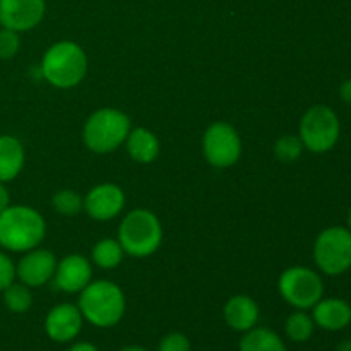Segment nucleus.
I'll return each mask as SVG.
<instances>
[{
    "label": "nucleus",
    "instance_id": "1",
    "mask_svg": "<svg viewBox=\"0 0 351 351\" xmlns=\"http://www.w3.org/2000/svg\"><path fill=\"white\" fill-rule=\"evenodd\" d=\"M47 223L29 206H12L0 213V247L9 252H27L43 242Z\"/></svg>",
    "mask_w": 351,
    "mask_h": 351
},
{
    "label": "nucleus",
    "instance_id": "2",
    "mask_svg": "<svg viewBox=\"0 0 351 351\" xmlns=\"http://www.w3.org/2000/svg\"><path fill=\"white\" fill-rule=\"evenodd\" d=\"M40 67L45 81L58 89H71L84 79L88 57L75 41H58L45 51Z\"/></svg>",
    "mask_w": 351,
    "mask_h": 351
},
{
    "label": "nucleus",
    "instance_id": "3",
    "mask_svg": "<svg viewBox=\"0 0 351 351\" xmlns=\"http://www.w3.org/2000/svg\"><path fill=\"white\" fill-rule=\"evenodd\" d=\"M84 321L96 328H112L125 314V297L113 281H91L81 291L77 304Z\"/></svg>",
    "mask_w": 351,
    "mask_h": 351
},
{
    "label": "nucleus",
    "instance_id": "4",
    "mask_svg": "<svg viewBox=\"0 0 351 351\" xmlns=\"http://www.w3.org/2000/svg\"><path fill=\"white\" fill-rule=\"evenodd\" d=\"M130 119L117 108H99L88 117L82 129V141L93 153L108 154L125 144Z\"/></svg>",
    "mask_w": 351,
    "mask_h": 351
},
{
    "label": "nucleus",
    "instance_id": "5",
    "mask_svg": "<svg viewBox=\"0 0 351 351\" xmlns=\"http://www.w3.org/2000/svg\"><path fill=\"white\" fill-rule=\"evenodd\" d=\"M123 252L143 259L156 252L163 242V228L154 213L147 209H134L122 219L119 239Z\"/></svg>",
    "mask_w": 351,
    "mask_h": 351
},
{
    "label": "nucleus",
    "instance_id": "6",
    "mask_svg": "<svg viewBox=\"0 0 351 351\" xmlns=\"http://www.w3.org/2000/svg\"><path fill=\"white\" fill-rule=\"evenodd\" d=\"M341 134V123L332 108L326 105H315L305 112L300 120L298 137L305 149L312 153H328L338 144Z\"/></svg>",
    "mask_w": 351,
    "mask_h": 351
},
{
    "label": "nucleus",
    "instance_id": "7",
    "mask_svg": "<svg viewBox=\"0 0 351 351\" xmlns=\"http://www.w3.org/2000/svg\"><path fill=\"white\" fill-rule=\"evenodd\" d=\"M315 266L328 276H339L351 267V232L345 226L322 230L314 243Z\"/></svg>",
    "mask_w": 351,
    "mask_h": 351
},
{
    "label": "nucleus",
    "instance_id": "8",
    "mask_svg": "<svg viewBox=\"0 0 351 351\" xmlns=\"http://www.w3.org/2000/svg\"><path fill=\"white\" fill-rule=\"evenodd\" d=\"M278 290L285 302L297 311L312 308L324 297V283L315 271L305 266L288 267L278 280Z\"/></svg>",
    "mask_w": 351,
    "mask_h": 351
},
{
    "label": "nucleus",
    "instance_id": "9",
    "mask_svg": "<svg viewBox=\"0 0 351 351\" xmlns=\"http://www.w3.org/2000/svg\"><path fill=\"white\" fill-rule=\"evenodd\" d=\"M202 153L215 168H230L242 156V139L233 125L215 122L202 136Z\"/></svg>",
    "mask_w": 351,
    "mask_h": 351
},
{
    "label": "nucleus",
    "instance_id": "10",
    "mask_svg": "<svg viewBox=\"0 0 351 351\" xmlns=\"http://www.w3.org/2000/svg\"><path fill=\"white\" fill-rule=\"evenodd\" d=\"M45 9V0H0V24L17 33L31 31L43 21Z\"/></svg>",
    "mask_w": 351,
    "mask_h": 351
},
{
    "label": "nucleus",
    "instance_id": "11",
    "mask_svg": "<svg viewBox=\"0 0 351 351\" xmlns=\"http://www.w3.org/2000/svg\"><path fill=\"white\" fill-rule=\"evenodd\" d=\"M57 269V259L53 252L47 249H33L24 252L19 263L16 264V278L29 288H38L47 285L53 278Z\"/></svg>",
    "mask_w": 351,
    "mask_h": 351
},
{
    "label": "nucleus",
    "instance_id": "12",
    "mask_svg": "<svg viewBox=\"0 0 351 351\" xmlns=\"http://www.w3.org/2000/svg\"><path fill=\"white\" fill-rule=\"evenodd\" d=\"M125 206V194L117 184L95 185L84 197V211L96 221L117 218Z\"/></svg>",
    "mask_w": 351,
    "mask_h": 351
},
{
    "label": "nucleus",
    "instance_id": "13",
    "mask_svg": "<svg viewBox=\"0 0 351 351\" xmlns=\"http://www.w3.org/2000/svg\"><path fill=\"white\" fill-rule=\"evenodd\" d=\"M82 322L84 317L77 305H55L45 317V332L53 341L67 343L77 338L82 329Z\"/></svg>",
    "mask_w": 351,
    "mask_h": 351
},
{
    "label": "nucleus",
    "instance_id": "14",
    "mask_svg": "<svg viewBox=\"0 0 351 351\" xmlns=\"http://www.w3.org/2000/svg\"><path fill=\"white\" fill-rule=\"evenodd\" d=\"M53 280L58 290L65 293H81L93 280L91 263L81 254H71L57 263Z\"/></svg>",
    "mask_w": 351,
    "mask_h": 351
},
{
    "label": "nucleus",
    "instance_id": "15",
    "mask_svg": "<svg viewBox=\"0 0 351 351\" xmlns=\"http://www.w3.org/2000/svg\"><path fill=\"white\" fill-rule=\"evenodd\" d=\"M312 319L315 326L326 331H341L351 322V305L343 298H324L322 297L314 305Z\"/></svg>",
    "mask_w": 351,
    "mask_h": 351
},
{
    "label": "nucleus",
    "instance_id": "16",
    "mask_svg": "<svg viewBox=\"0 0 351 351\" xmlns=\"http://www.w3.org/2000/svg\"><path fill=\"white\" fill-rule=\"evenodd\" d=\"M223 315L225 322L233 331L247 332L256 328L259 321V305L247 295H235L225 304Z\"/></svg>",
    "mask_w": 351,
    "mask_h": 351
},
{
    "label": "nucleus",
    "instance_id": "17",
    "mask_svg": "<svg viewBox=\"0 0 351 351\" xmlns=\"http://www.w3.org/2000/svg\"><path fill=\"white\" fill-rule=\"evenodd\" d=\"M125 146L129 156L141 165L153 163L160 156V139L146 127L130 129L125 139Z\"/></svg>",
    "mask_w": 351,
    "mask_h": 351
},
{
    "label": "nucleus",
    "instance_id": "18",
    "mask_svg": "<svg viewBox=\"0 0 351 351\" xmlns=\"http://www.w3.org/2000/svg\"><path fill=\"white\" fill-rule=\"evenodd\" d=\"M24 146L14 136H0V182H10L23 171Z\"/></svg>",
    "mask_w": 351,
    "mask_h": 351
},
{
    "label": "nucleus",
    "instance_id": "19",
    "mask_svg": "<svg viewBox=\"0 0 351 351\" xmlns=\"http://www.w3.org/2000/svg\"><path fill=\"white\" fill-rule=\"evenodd\" d=\"M240 351H288L283 339L267 328H252L240 339Z\"/></svg>",
    "mask_w": 351,
    "mask_h": 351
},
{
    "label": "nucleus",
    "instance_id": "20",
    "mask_svg": "<svg viewBox=\"0 0 351 351\" xmlns=\"http://www.w3.org/2000/svg\"><path fill=\"white\" fill-rule=\"evenodd\" d=\"M123 252L122 245H120L119 240L113 239H103L99 242H96V245L91 250V259L101 269H113V267L119 266L123 261Z\"/></svg>",
    "mask_w": 351,
    "mask_h": 351
},
{
    "label": "nucleus",
    "instance_id": "21",
    "mask_svg": "<svg viewBox=\"0 0 351 351\" xmlns=\"http://www.w3.org/2000/svg\"><path fill=\"white\" fill-rule=\"evenodd\" d=\"M314 319L308 314H305L304 311H297L287 319L285 331H287V336L291 341L305 343L312 338V335H314Z\"/></svg>",
    "mask_w": 351,
    "mask_h": 351
},
{
    "label": "nucleus",
    "instance_id": "22",
    "mask_svg": "<svg viewBox=\"0 0 351 351\" xmlns=\"http://www.w3.org/2000/svg\"><path fill=\"white\" fill-rule=\"evenodd\" d=\"M3 304L14 314H24V312L29 311L31 304H33V295H31L29 287H26L24 283H16L3 290Z\"/></svg>",
    "mask_w": 351,
    "mask_h": 351
},
{
    "label": "nucleus",
    "instance_id": "23",
    "mask_svg": "<svg viewBox=\"0 0 351 351\" xmlns=\"http://www.w3.org/2000/svg\"><path fill=\"white\" fill-rule=\"evenodd\" d=\"M51 204H53L55 211H57L58 215L72 218V216L79 215V213L84 209V197H81V195L75 191H72V189H62V191H58L57 194L53 195Z\"/></svg>",
    "mask_w": 351,
    "mask_h": 351
},
{
    "label": "nucleus",
    "instance_id": "24",
    "mask_svg": "<svg viewBox=\"0 0 351 351\" xmlns=\"http://www.w3.org/2000/svg\"><path fill=\"white\" fill-rule=\"evenodd\" d=\"M304 149L305 147L302 144L300 137L291 136V134L280 137L276 141V144H274V154L283 163H293V161H297L302 156V153H304Z\"/></svg>",
    "mask_w": 351,
    "mask_h": 351
},
{
    "label": "nucleus",
    "instance_id": "25",
    "mask_svg": "<svg viewBox=\"0 0 351 351\" xmlns=\"http://www.w3.org/2000/svg\"><path fill=\"white\" fill-rule=\"evenodd\" d=\"M19 48V33L14 29H9V27H2V29H0V58H2V60H9V58L16 57Z\"/></svg>",
    "mask_w": 351,
    "mask_h": 351
},
{
    "label": "nucleus",
    "instance_id": "26",
    "mask_svg": "<svg viewBox=\"0 0 351 351\" xmlns=\"http://www.w3.org/2000/svg\"><path fill=\"white\" fill-rule=\"evenodd\" d=\"M158 351H191V341L182 332H170L161 339Z\"/></svg>",
    "mask_w": 351,
    "mask_h": 351
},
{
    "label": "nucleus",
    "instance_id": "27",
    "mask_svg": "<svg viewBox=\"0 0 351 351\" xmlns=\"http://www.w3.org/2000/svg\"><path fill=\"white\" fill-rule=\"evenodd\" d=\"M16 280V264L7 254L0 252V291L5 290Z\"/></svg>",
    "mask_w": 351,
    "mask_h": 351
},
{
    "label": "nucleus",
    "instance_id": "28",
    "mask_svg": "<svg viewBox=\"0 0 351 351\" xmlns=\"http://www.w3.org/2000/svg\"><path fill=\"white\" fill-rule=\"evenodd\" d=\"M9 206H10V194L5 189V185H3V182H0V213H2L3 209L9 208Z\"/></svg>",
    "mask_w": 351,
    "mask_h": 351
},
{
    "label": "nucleus",
    "instance_id": "29",
    "mask_svg": "<svg viewBox=\"0 0 351 351\" xmlns=\"http://www.w3.org/2000/svg\"><path fill=\"white\" fill-rule=\"evenodd\" d=\"M339 96H341L343 101L351 105V79H346V81L343 82L341 88H339Z\"/></svg>",
    "mask_w": 351,
    "mask_h": 351
},
{
    "label": "nucleus",
    "instance_id": "30",
    "mask_svg": "<svg viewBox=\"0 0 351 351\" xmlns=\"http://www.w3.org/2000/svg\"><path fill=\"white\" fill-rule=\"evenodd\" d=\"M69 351H98L93 343H88V341H81V343H75L74 346H71Z\"/></svg>",
    "mask_w": 351,
    "mask_h": 351
},
{
    "label": "nucleus",
    "instance_id": "31",
    "mask_svg": "<svg viewBox=\"0 0 351 351\" xmlns=\"http://www.w3.org/2000/svg\"><path fill=\"white\" fill-rule=\"evenodd\" d=\"M336 351H351V341H343L339 343Z\"/></svg>",
    "mask_w": 351,
    "mask_h": 351
},
{
    "label": "nucleus",
    "instance_id": "32",
    "mask_svg": "<svg viewBox=\"0 0 351 351\" xmlns=\"http://www.w3.org/2000/svg\"><path fill=\"white\" fill-rule=\"evenodd\" d=\"M120 351H147V350L143 348V346H125V348H122Z\"/></svg>",
    "mask_w": 351,
    "mask_h": 351
},
{
    "label": "nucleus",
    "instance_id": "33",
    "mask_svg": "<svg viewBox=\"0 0 351 351\" xmlns=\"http://www.w3.org/2000/svg\"><path fill=\"white\" fill-rule=\"evenodd\" d=\"M348 230L351 232V208H350V213H348Z\"/></svg>",
    "mask_w": 351,
    "mask_h": 351
}]
</instances>
